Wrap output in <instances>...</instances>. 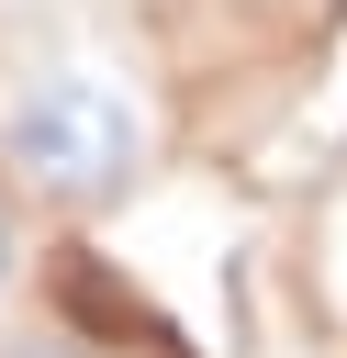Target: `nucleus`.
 I'll return each instance as SVG.
<instances>
[{"mask_svg":"<svg viewBox=\"0 0 347 358\" xmlns=\"http://www.w3.org/2000/svg\"><path fill=\"white\" fill-rule=\"evenodd\" d=\"M157 168V123L112 67H34L0 101V179L45 213H112Z\"/></svg>","mask_w":347,"mask_h":358,"instance_id":"nucleus-1","label":"nucleus"},{"mask_svg":"<svg viewBox=\"0 0 347 358\" xmlns=\"http://www.w3.org/2000/svg\"><path fill=\"white\" fill-rule=\"evenodd\" d=\"M0 358H112V347H90V336H67V324H11Z\"/></svg>","mask_w":347,"mask_h":358,"instance_id":"nucleus-2","label":"nucleus"},{"mask_svg":"<svg viewBox=\"0 0 347 358\" xmlns=\"http://www.w3.org/2000/svg\"><path fill=\"white\" fill-rule=\"evenodd\" d=\"M22 291V224H11V201H0V302Z\"/></svg>","mask_w":347,"mask_h":358,"instance_id":"nucleus-3","label":"nucleus"}]
</instances>
